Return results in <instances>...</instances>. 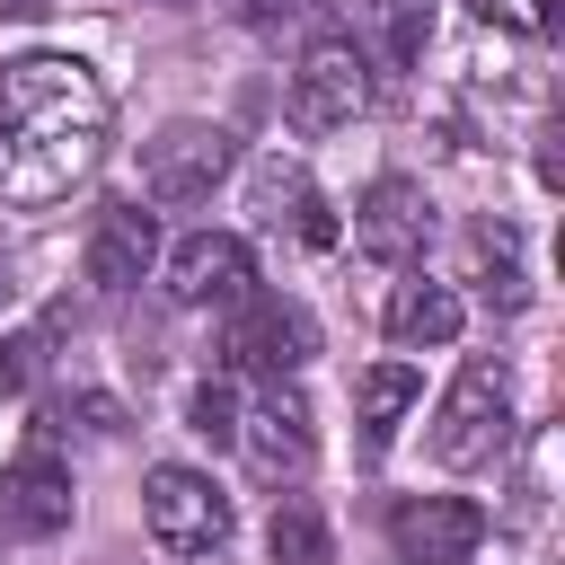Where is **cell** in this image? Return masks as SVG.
Segmentation results:
<instances>
[{"label": "cell", "mask_w": 565, "mask_h": 565, "mask_svg": "<svg viewBox=\"0 0 565 565\" xmlns=\"http://www.w3.org/2000/svg\"><path fill=\"white\" fill-rule=\"evenodd\" d=\"M106 79L71 53L0 62V203H53L106 159Z\"/></svg>", "instance_id": "obj_1"}, {"label": "cell", "mask_w": 565, "mask_h": 565, "mask_svg": "<svg viewBox=\"0 0 565 565\" xmlns=\"http://www.w3.org/2000/svg\"><path fill=\"white\" fill-rule=\"evenodd\" d=\"M503 441H512V380H503V362L477 353V362H459V380L433 406V459L441 468H486Z\"/></svg>", "instance_id": "obj_2"}, {"label": "cell", "mask_w": 565, "mask_h": 565, "mask_svg": "<svg viewBox=\"0 0 565 565\" xmlns=\"http://www.w3.org/2000/svg\"><path fill=\"white\" fill-rule=\"evenodd\" d=\"M230 159H238L230 124L177 115V124H159V132L141 141V194H150V203H203V194L230 177Z\"/></svg>", "instance_id": "obj_3"}, {"label": "cell", "mask_w": 565, "mask_h": 565, "mask_svg": "<svg viewBox=\"0 0 565 565\" xmlns=\"http://www.w3.org/2000/svg\"><path fill=\"white\" fill-rule=\"evenodd\" d=\"M221 353H230V371H247V380H291V371L318 353V327H309V309L282 300V291H247V300L230 309V327H221Z\"/></svg>", "instance_id": "obj_4"}, {"label": "cell", "mask_w": 565, "mask_h": 565, "mask_svg": "<svg viewBox=\"0 0 565 565\" xmlns=\"http://www.w3.org/2000/svg\"><path fill=\"white\" fill-rule=\"evenodd\" d=\"M141 521H150V539L168 547V556H212V547H230V494L203 477V468H150V486H141Z\"/></svg>", "instance_id": "obj_5"}, {"label": "cell", "mask_w": 565, "mask_h": 565, "mask_svg": "<svg viewBox=\"0 0 565 565\" xmlns=\"http://www.w3.org/2000/svg\"><path fill=\"white\" fill-rule=\"evenodd\" d=\"M371 106V53L353 35H318L291 71V124L300 132H344Z\"/></svg>", "instance_id": "obj_6"}, {"label": "cell", "mask_w": 565, "mask_h": 565, "mask_svg": "<svg viewBox=\"0 0 565 565\" xmlns=\"http://www.w3.org/2000/svg\"><path fill=\"white\" fill-rule=\"evenodd\" d=\"M238 450H247V477L256 486H291L309 459H318V424H309V397L291 388V380H265V397L238 415V433H230Z\"/></svg>", "instance_id": "obj_7"}, {"label": "cell", "mask_w": 565, "mask_h": 565, "mask_svg": "<svg viewBox=\"0 0 565 565\" xmlns=\"http://www.w3.org/2000/svg\"><path fill=\"white\" fill-rule=\"evenodd\" d=\"M247 282H256V256L230 230H194V238L168 247V300L177 309H238Z\"/></svg>", "instance_id": "obj_8"}, {"label": "cell", "mask_w": 565, "mask_h": 565, "mask_svg": "<svg viewBox=\"0 0 565 565\" xmlns=\"http://www.w3.org/2000/svg\"><path fill=\"white\" fill-rule=\"evenodd\" d=\"M477 539H486V512H477L468 494H406V503L388 512L397 565H468Z\"/></svg>", "instance_id": "obj_9"}, {"label": "cell", "mask_w": 565, "mask_h": 565, "mask_svg": "<svg viewBox=\"0 0 565 565\" xmlns=\"http://www.w3.org/2000/svg\"><path fill=\"white\" fill-rule=\"evenodd\" d=\"M433 238V194L415 177H371L362 203H353V247L380 256V265H415Z\"/></svg>", "instance_id": "obj_10"}, {"label": "cell", "mask_w": 565, "mask_h": 565, "mask_svg": "<svg viewBox=\"0 0 565 565\" xmlns=\"http://www.w3.org/2000/svg\"><path fill=\"white\" fill-rule=\"evenodd\" d=\"M0 530L9 539H62L71 530V468L44 441L0 468Z\"/></svg>", "instance_id": "obj_11"}, {"label": "cell", "mask_w": 565, "mask_h": 565, "mask_svg": "<svg viewBox=\"0 0 565 565\" xmlns=\"http://www.w3.org/2000/svg\"><path fill=\"white\" fill-rule=\"evenodd\" d=\"M256 212H265V230H291L300 247H335L344 238V221L327 212V194L309 185L300 159H265L256 168Z\"/></svg>", "instance_id": "obj_12"}, {"label": "cell", "mask_w": 565, "mask_h": 565, "mask_svg": "<svg viewBox=\"0 0 565 565\" xmlns=\"http://www.w3.org/2000/svg\"><path fill=\"white\" fill-rule=\"evenodd\" d=\"M150 256H159V221L141 203H106L97 230H88V282L97 291H132L150 274Z\"/></svg>", "instance_id": "obj_13"}, {"label": "cell", "mask_w": 565, "mask_h": 565, "mask_svg": "<svg viewBox=\"0 0 565 565\" xmlns=\"http://www.w3.org/2000/svg\"><path fill=\"white\" fill-rule=\"evenodd\" d=\"M459 318H468V309H459V291H450V282H424V274H406V282L388 291V309H380V327H388L406 353L450 344V335H459Z\"/></svg>", "instance_id": "obj_14"}, {"label": "cell", "mask_w": 565, "mask_h": 565, "mask_svg": "<svg viewBox=\"0 0 565 565\" xmlns=\"http://www.w3.org/2000/svg\"><path fill=\"white\" fill-rule=\"evenodd\" d=\"M353 397H362V450L380 459V450L397 441V424L415 415V397H424V380H415L406 362H371V371L353 380Z\"/></svg>", "instance_id": "obj_15"}, {"label": "cell", "mask_w": 565, "mask_h": 565, "mask_svg": "<svg viewBox=\"0 0 565 565\" xmlns=\"http://www.w3.org/2000/svg\"><path fill=\"white\" fill-rule=\"evenodd\" d=\"M353 18L371 26V44H380L388 71H415L424 44H433V0H353Z\"/></svg>", "instance_id": "obj_16"}, {"label": "cell", "mask_w": 565, "mask_h": 565, "mask_svg": "<svg viewBox=\"0 0 565 565\" xmlns=\"http://www.w3.org/2000/svg\"><path fill=\"white\" fill-rule=\"evenodd\" d=\"M468 282H477L494 309H521V300H530V274H521V247H512V230H503V221L468 230Z\"/></svg>", "instance_id": "obj_17"}, {"label": "cell", "mask_w": 565, "mask_h": 565, "mask_svg": "<svg viewBox=\"0 0 565 565\" xmlns=\"http://www.w3.org/2000/svg\"><path fill=\"white\" fill-rule=\"evenodd\" d=\"M265 565H335V539H327L318 503H300V494L274 503V521H265Z\"/></svg>", "instance_id": "obj_18"}, {"label": "cell", "mask_w": 565, "mask_h": 565, "mask_svg": "<svg viewBox=\"0 0 565 565\" xmlns=\"http://www.w3.org/2000/svg\"><path fill=\"white\" fill-rule=\"evenodd\" d=\"M185 433H203V441H230V433H238V397H230V380H203V388L185 397Z\"/></svg>", "instance_id": "obj_19"}, {"label": "cell", "mask_w": 565, "mask_h": 565, "mask_svg": "<svg viewBox=\"0 0 565 565\" xmlns=\"http://www.w3.org/2000/svg\"><path fill=\"white\" fill-rule=\"evenodd\" d=\"M327 0H238V26H256V35H282V26H309Z\"/></svg>", "instance_id": "obj_20"}, {"label": "cell", "mask_w": 565, "mask_h": 565, "mask_svg": "<svg viewBox=\"0 0 565 565\" xmlns=\"http://www.w3.org/2000/svg\"><path fill=\"white\" fill-rule=\"evenodd\" d=\"M486 18H503V26H521V35H556V0H477Z\"/></svg>", "instance_id": "obj_21"}, {"label": "cell", "mask_w": 565, "mask_h": 565, "mask_svg": "<svg viewBox=\"0 0 565 565\" xmlns=\"http://www.w3.org/2000/svg\"><path fill=\"white\" fill-rule=\"evenodd\" d=\"M35 353H44L35 335H9V344H0V397H18V388L35 380Z\"/></svg>", "instance_id": "obj_22"}, {"label": "cell", "mask_w": 565, "mask_h": 565, "mask_svg": "<svg viewBox=\"0 0 565 565\" xmlns=\"http://www.w3.org/2000/svg\"><path fill=\"white\" fill-rule=\"evenodd\" d=\"M9 291H18V274H9V256H0V309H9Z\"/></svg>", "instance_id": "obj_23"}, {"label": "cell", "mask_w": 565, "mask_h": 565, "mask_svg": "<svg viewBox=\"0 0 565 565\" xmlns=\"http://www.w3.org/2000/svg\"><path fill=\"white\" fill-rule=\"evenodd\" d=\"M0 9H18V18H26V9H53V0H0Z\"/></svg>", "instance_id": "obj_24"}]
</instances>
